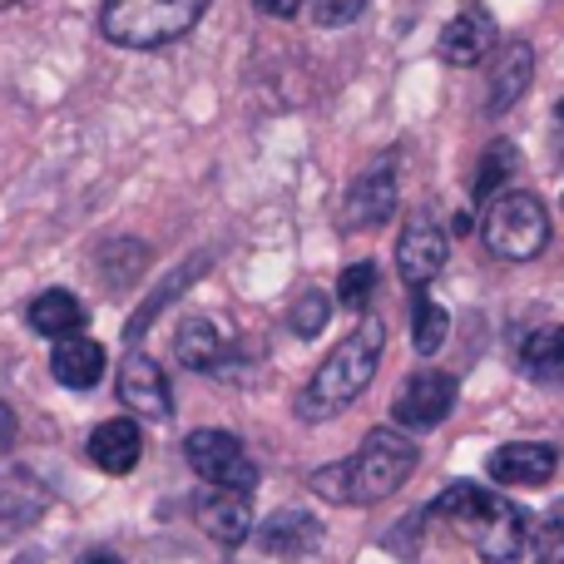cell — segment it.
I'll list each match as a JSON object with an SVG mask.
<instances>
[{
    "instance_id": "cell-1",
    "label": "cell",
    "mask_w": 564,
    "mask_h": 564,
    "mask_svg": "<svg viewBox=\"0 0 564 564\" xmlns=\"http://www.w3.org/2000/svg\"><path fill=\"white\" fill-rule=\"evenodd\" d=\"M416 441L401 426H377L367 431V441L357 446L351 460L312 470V490L322 500H337V506H377V500L397 496L401 486L416 470Z\"/></svg>"
},
{
    "instance_id": "cell-2",
    "label": "cell",
    "mask_w": 564,
    "mask_h": 564,
    "mask_svg": "<svg viewBox=\"0 0 564 564\" xmlns=\"http://www.w3.org/2000/svg\"><path fill=\"white\" fill-rule=\"evenodd\" d=\"M431 516L451 520L486 564H520L525 560V545H530L525 510H520L516 500L496 496V490L476 486V480L446 486L436 500H431Z\"/></svg>"
},
{
    "instance_id": "cell-3",
    "label": "cell",
    "mask_w": 564,
    "mask_h": 564,
    "mask_svg": "<svg viewBox=\"0 0 564 564\" xmlns=\"http://www.w3.org/2000/svg\"><path fill=\"white\" fill-rule=\"evenodd\" d=\"M381 351H387V322H381L377 312H367V317L357 322V332H347V337L322 357V367L312 371V381L297 397V416L332 421L337 411H347L351 401L371 387V377H377V367H381Z\"/></svg>"
},
{
    "instance_id": "cell-4",
    "label": "cell",
    "mask_w": 564,
    "mask_h": 564,
    "mask_svg": "<svg viewBox=\"0 0 564 564\" xmlns=\"http://www.w3.org/2000/svg\"><path fill=\"white\" fill-rule=\"evenodd\" d=\"M214 0H105L99 30L119 50H164L204 20Z\"/></svg>"
},
{
    "instance_id": "cell-5",
    "label": "cell",
    "mask_w": 564,
    "mask_h": 564,
    "mask_svg": "<svg viewBox=\"0 0 564 564\" xmlns=\"http://www.w3.org/2000/svg\"><path fill=\"white\" fill-rule=\"evenodd\" d=\"M480 238H486V248L496 258H506V263H530V258H540L545 243H550V214L535 194H525V188H506L500 198L486 204Z\"/></svg>"
},
{
    "instance_id": "cell-6",
    "label": "cell",
    "mask_w": 564,
    "mask_h": 564,
    "mask_svg": "<svg viewBox=\"0 0 564 564\" xmlns=\"http://www.w3.org/2000/svg\"><path fill=\"white\" fill-rule=\"evenodd\" d=\"M184 460L198 480H208V486H218V490H253L258 486V466L234 431H218V426L188 431Z\"/></svg>"
},
{
    "instance_id": "cell-7",
    "label": "cell",
    "mask_w": 564,
    "mask_h": 564,
    "mask_svg": "<svg viewBox=\"0 0 564 564\" xmlns=\"http://www.w3.org/2000/svg\"><path fill=\"white\" fill-rule=\"evenodd\" d=\"M456 397L460 387L451 371H416V377L401 381L397 401H391V421L401 431H431L456 411Z\"/></svg>"
},
{
    "instance_id": "cell-8",
    "label": "cell",
    "mask_w": 564,
    "mask_h": 564,
    "mask_svg": "<svg viewBox=\"0 0 564 564\" xmlns=\"http://www.w3.org/2000/svg\"><path fill=\"white\" fill-rule=\"evenodd\" d=\"M446 258H451V243H446V234L436 228V218L431 214H416L406 228H401V238H397V273L406 288H431V282L441 278V268H446Z\"/></svg>"
},
{
    "instance_id": "cell-9",
    "label": "cell",
    "mask_w": 564,
    "mask_h": 564,
    "mask_svg": "<svg viewBox=\"0 0 564 564\" xmlns=\"http://www.w3.org/2000/svg\"><path fill=\"white\" fill-rule=\"evenodd\" d=\"M397 214V154L377 159L341 198V224L347 228H387Z\"/></svg>"
},
{
    "instance_id": "cell-10",
    "label": "cell",
    "mask_w": 564,
    "mask_h": 564,
    "mask_svg": "<svg viewBox=\"0 0 564 564\" xmlns=\"http://www.w3.org/2000/svg\"><path fill=\"white\" fill-rule=\"evenodd\" d=\"M194 520L198 530H204L214 545L224 550H238L248 535H253V500H248V490H218L208 486L204 496L194 500Z\"/></svg>"
},
{
    "instance_id": "cell-11",
    "label": "cell",
    "mask_w": 564,
    "mask_h": 564,
    "mask_svg": "<svg viewBox=\"0 0 564 564\" xmlns=\"http://www.w3.org/2000/svg\"><path fill=\"white\" fill-rule=\"evenodd\" d=\"M115 387H119V401H124L134 416H149V421L174 416V391H169L164 367H159L154 357H144V351H129Z\"/></svg>"
},
{
    "instance_id": "cell-12",
    "label": "cell",
    "mask_w": 564,
    "mask_h": 564,
    "mask_svg": "<svg viewBox=\"0 0 564 564\" xmlns=\"http://www.w3.org/2000/svg\"><path fill=\"white\" fill-rule=\"evenodd\" d=\"M486 470L496 486H545L560 470V451L550 441H510V446L490 451Z\"/></svg>"
},
{
    "instance_id": "cell-13",
    "label": "cell",
    "mask_w": 564,
    "mask_h": 564,
    "mask_svg": "<svg viewBox=\"0 0 564 564\" xmlns=\"http://www.w3.org/2000/svg\"><path fill=\"white\" fill-rule=\"evenodd\" d=\"M436 50H441V59H446V65L476 69L480 59L496 50V20H490V10L466 6L460 15H451L446 30H441V40H436Z\"/></svg>"
},
{
    "instance_id": "cell-14",
    "label": "cell",
    "mask_w": 564,
    "mask_h": 564,
    "mask_svg": "<svg viewBox=\"0 0 564 564\" xmlns=\"http://www.w3.org/2000/svg\"><path fill=\"white\" fill-rule=\"evenodd\" d=\"M85 451L105 476H129V470L139 466V456H144V431H139V421H129V416H109L89 431Z\"/></svg>"
},
{
    "instance_id": "cell-15",
    "label": "cell",
    "mask_w": 564,
    "mask_h": 564,
    "mask_svg": "<svg viewBox=\"0 0 564 564\" xmlns=\"http://www.w3.org/2000/svg\"><path fill=\"white\" fill-rule=\"evenodd\" d=\"M322 545V520L307 510H273V516L258 525V550L278 560H302L307 550Z\"/></svg>"
},
{
    "instance_id": "cell-16",
    "label": "cell",
    "mask_w": 564,
    "mask_h": 564,
    "mask_svg": "<svg viewBox=\"0 0 564 564\" xmlns=\"http://www.w3.org/2000/svg\"><path fill=\"white\" fill-rule=\"evenodd\" d=\"M50 506V490L40 486L30 470H6L0 476V545L20 530H30Z\"/></svg>"
},
{
    "instance_id": "cell-17",
    "label": "cell",
    "mask_w": 564,
    "mask_h": 564,
    "mask_svg": "<svg viewBox=\"0 0 564 564\" xmlns=\"http://www.w3.org/2000/svg\"><path fill=\"white\" fill-rule=\"evenodd\" d=\"M530 75H535V50H530L525 40H510V45L496 55L490 79H486V109L490 115H506V109L530 89Z\"/></svg>"
},
{
    "instance_id": "cell-18",
    "label": "cell",
    "mask_w": 564,
    "mask_h": 564,
    "mask_svg": "<svg viewBox=\"0 0 564 564\" xmlns=\"http://www.w3.org/2000/svg\"><path fill=\"white\" fill-rule=\"evenodd\" d=\"M50 371H55L59 387L89 391V387H99V377H105V347H99L95 337H65V341H55V351H50Z\"/></svg>"
},
{
    "instance_id": "cell-19",
    "label": "cell",
    "mask_w": 564,
    "mask_h": 564,
    "mask_svg": "<svg viewBox=\"0 0 564 564\" xmlns=\"http://www.w3.org/2000/svg\"><path fill=\"white\" fill-rule=\"evenodd\" d=\"M85 302L75 297V292H65V288H50V292H40L35 302L25 307V322H30V332H40V337H50V341H65V337H79V327H85Z\"/></svg>"
},
{
    "instance_id": "cell-20",
    "label": "cell",
    "mask_w": 564,
    "mask_h": 564,
    "mask_svg": "<svg viewBox=\"0 0 564 564\" xmlns=\"http://www.w3.org/2000/svg\"><path fill=\"white\" fill-rule=\"evenodd\" d=\"M174 357L184 361L188 371H218L224 367V357H228V341H224V332L214 327L208 317H184L178 322V332H174Z\"/></svg>"
},
{
    "instance_id": "cell-21",
    "label": "cell",
    "mask_w": 564,
    "mask_h": 564,
    "mask_svg": "<svg viewBox=\"0 0 564 564\" xmlns=\"http://www.w3.org/2000/svg\"><path fill=\"white\" fill-rule=\"evenodd\" d=\"M95 268H99V278H105V288L124 292V288H134L139 273L149 268V248L139 243V238H109V243L99 248Z\"/></svg>"
},
{
    "instance_id": "cell-22",
    "label": "cell",
    "mask_w": 564,
    "mask_h": 564,
    "mask_svg": "<svg viewBox=\"0 0 564 564\" xmlns=\"http://www.w3.org/2000/svg\"><path fill=\"white\" fill-rule=\"evenodd\" d=\"M520 367H525L530 377H560L564 371V322L530 332L525 347H520Z\"/></svg>"
},
{
    "instance_id": "cell-23",
    "label": "cell",
    "mask_w": 564,
    "mask_h": 564,
    "mask_svg": "<svg viewBox=\"0 0 564 564\" xmlns=\"http://www.w3.org/2000/svg\"><path fill=\"white\" fill-rule=\"evenodd\" d=\"M510 174H516V144H510V139H496V144L486 149V159H480V174H476V188H470V198L486 208L490 198L506 194V178Z\"/></svg>"
},
{
    "instance_id": "cell-24",
    "label": "cell",
    "mask_w": 564,
    "mask_h": 564,
    "mask_svg": "<svg viewBox=\"0 0 564 564\" xmlns=\"http://www.w3.org/2000/svg\"><path fill=\"white\" fill-rule=\"evenodd\" d=\"M446 332H451L446 307L431 297H416V307H411V347H416L421 357H436V351L446 347Z\"/></svg>"
},
{
    "instance_id": "cell-25",
    "label": "cell",
    "mask_w": 564,
    "mask_h": 564,
    "mask_svg": "<svg viewBox=\"0 0 564 564\" xmlns=\"http://www.w3.org/2000/svg\"><path fill=\"white\" fill-rule=\"evenodd\" d=\"M204 263H208V258H194V263H184V268H178V273H174V278H169V282H164V288H159V292H154V297H149V302H144V307H139V312H134V317H129V327H124V341H139V337H144V327H149V322H154V317H159V312H164V307H169V302H174V297H178V288H188V282H194L198 273H204Z\"/></svg>"
},
{
    "instance_id": "cell-26",
    "label": "cell",
    "mask_w": 564,
    "mask_h": 564,
    "mask_svg": "<svg viewBox=\"0 0 564 564\" xmlns=\"http://www.w3.org/2000/svg\"><path fill=\"white\" fill-rule=\"evenodd\" d=\"M327 317H332V302H327V292H317V288H307L297 302H292V312H288V327L297 332V337H317L322 327H327Z\"/></svg>"
},
{
    "instance_id": "cell-27",
    "label": "cell",
    "mask_w": 564,
    "mask_h": 564,
    "mask_svg": "<svg viewBox=\"0 0 564 564\" xmlns=\"http://www.w3.org/2000/svg\"><path fill=\"white\" fill-rule=\"evenodd\" d=\"M371 292H377V263H351L341 268L337 278V297L347 312H367L371 307Z\"/></svg>"
},
{
    "instance_id": "cell-28",
    "label": "cell",
    "mask_w": 564,
    "mask_h": 564,
    "mask_svg": "<svg viewBox=\"0 0 564 564\" xmlns=\"http://www.w3.org/2000/svg\"><path fill=\"white\" fill-rule=\"evenodd\" d=\"M312 20H317L322 30H341L351 25V20H361V10H367V0H312Z\"/></svg>"
},
{
    "instance_id": "cell-29",
    "label": "cell",
    "mask_w": 564,
    "mask_h": 564,
    "mask_svg": "<svg viewBox=\"0 0 564 564\" xmlns=\"http://www.w3.org/2000/svg\"><path fill=\"white\" fill-rule=\"evenodd\" d=\"M535 564H564V520H545V530L535 535Z\"/></svg>"
},
{
    "instance_id": "cell-30",
    "label": "cell",
    "mask_w": 564,
    "mask_h": 564,
    "mask_svg": "<svg viewBox=\"0 0 564 564\" xmlns=\"http://www.w3.org/2000/svg\"><path fill=\"white\" fill-rule=\"evenodd\" d=\"M312 0H258V10L263 15H273V20H292V15H302Z\"/></svg>"
},
{
    "instance_id": "cell-31",
    "label": "cell",
    "mask_w": 564,
    "mask_h": 564,
    "mask_svg": "<svg viewBox=\"0 0 564 564\" xmlns=\"http://www.w3.org/2000/svg\"><path fill=\"white\" fill-rule=\"evenodd\" d=\"M15 446V411L0 401V451H10Z\"/></svg>"
},
{
    "instance_id": "cell-32",
    "label": "cell",
    "mask_w": 564,
    "mask_h": 564,
    "mask_svg": "<svg viewBox=\"0 0 564 564\" xmlns=\"http://www.w3.org/2000/svg\"><path fill=\"white\" fill-rule=\"evenodd\" d=\"M550 139H555V154H560V169H564V99L555 105V119H550Z\"/></svg>"
},
{
    "instance_id": "cell-33",
    "label": "cell",
    "mask_w": 564,
    "mask_h": 564,
    "mask_svg": "<svg viewBox=\"0 0 564 564\" xmlns=\"http://www.w3.org/2000/svg\"><path fill=\"white\" fill-rule=\"evenodd\" d=\"M79 564H119L115 555H89V560H79Z\"/></svg>"
},
{
    "instance_id": "cell-34",
    "label": "cell",
    "mask_w": 564,
    "mask_h": 564,
    "mask_svg": "<svg viewBox=\"0 0 564 564\" xmlns=\"http://www.w3.org/2000/svg\"><path fill=\"white\" fill-rule=\"evenodd\" d=\"M10 6H15V0H0V10H10Z\"/></svg>"
},
{
    "instance_id": "cell-35",
    "label": "cell",
    "mask_w": 564,
    "mask_h": 564,
    "mask_svg": "<svg viewBox=\"0 0 564 564\" xmlns=\"http://www.w3.org/2000/svg\"><path fill=\"white\" fill-rule=\"evenodd\" d=\"M560 381H564V371H560Z\"/></svg>"
}]
</instances>
